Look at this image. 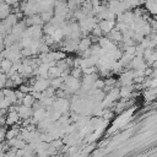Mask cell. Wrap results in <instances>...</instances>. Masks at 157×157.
<instances>
[{"instance_id":"obj_5","label":"cell","mask_w":157,"mask_h":157,"mask_svg":"<svg viewBox=\"0 0 157 157\" xmlns=\"http://www.w3.org/2000/svg\"><path fill=\"white\" fill-rule=\"evenodd\" d=\"M70 74H71L72 77L78 78V77L82 75V69H81V67H74V69L70 71Z\"/></svg>"},{"instance_id":"obj_3","label":"cell","mask_w":157,"mask_h":157,"mask_svg":"<svg viewBox=\"0 0 157 157\" xmlns=\"http://www.w3.org/2000/svg\"><path fill=\"white\" fill-rule=\"evenodd\" d=\"M21 102H22V104L26 105V107H32V105L34 104L36 99H34V97H33L31 93H27V94L23 96V98H22Z\"/></svg>"},{"instance_id":"obj_4","label":"cell","mask_w":157,"mask_h":157,"mask_svg":"<svg viewBox=\"0 0 157 157\" xmlns=\"http://www.w3.org/2000/svg\"><path fill=\"white\" fill-rule=\"evenodd\" d=\"M145 5L147 9V12H150L152 15L156 13V10H157V2L156 1H145Z\"/></svg>"},{"instance_id":"obj_2","label":"cell","mask_w":157,"mask_h":157,"mask_svg":"<svg viewBox=\"0 0 157 157\" xmlns=\"http://www.w3.org/2000/svg\"><path fill=\"white\" fill-rule=\"evenodd\" d=\"M18 121H20V117H18V114H17L16 109H15V110H10V113H9L7 118L5 119V123H6V124L12 125V124L18 123Z\"/></svg>"},{"instance_id":"obj_1","label":"cell","mask_w":157,"mask_h":157,"mask_svg":"<svg viewBox=\"0 0 157 157\" xmlns=\"http://www.w3.org/2000/svg\"><path fill=\"white\" fill-rule=\"evenodd\" d=\"M98 26L103 33H109L115 26V20H101L98 21Z\"/></svg>"},{"instance_id":"obj_6","label":"cell","mask_w":157,"mask_h":157,"mask_svg":"<svg viewBox=\"0 0 157 157\" xmlns=\"http://www.w3.org/2000/svg\"><path fill=\"white\" fill-rule=\"evenodd\" d=\"M45 145H47V142H43V141H42V146H45ZM43 150H45V147H40V148L38 147V151H39V152H42Z\"/></svg>"},{"instance_id":"obj_7","label":"cell","mask_w":157,"mask_h":157,"mask_svg":"<svg viewBox=\"0 0 157 157\" xmlns=\"http://www.w3.org/2000/svg\"><path fill=\"white\" fill-rule=\"evenodd\" d=\"M56 1H65V2H66L67 0H56Z\"/></svg>"}]
</instances>
